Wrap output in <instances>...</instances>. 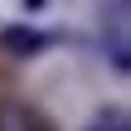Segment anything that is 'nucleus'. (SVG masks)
Here are the masks:
<instances>
[{
    "instance_id": "f257e3e1",
    "label": "nucleus",
    "mask_w": 131,
    "mask_h": 131,
    "mask_svg": "<svg viewBox=\"0 0 131 131\" xmlns=\"http://www.w3.org/2000/svg\"><path fill=\"white\" fill-rule=\"evenodd\" d=\"M102 53L112 73H131V0H107L102 5Z\"/></svg>"
},
{
    "instance_id": "f03ea898",
    "label": "nucleus",
    "mask_w": 131,
    "mask_h": 131,
    "mask_svg": "<svg viewBox=\"0 0 131 131\" xmlns=\"http://www.w3.org/2000/svg\"><path fill=\"white\" fill-rule=\"evenodd\" d=\"M49 44H58V34H49V29H29V24L0 29V49L15 53V58H34V53H44Z\"/></svg>"
},
{
    "instance_id": "7ed1b4c3",
    "label": "nucleus",
    "mask_w": 131,
    "mask_h": 131,
    "mask_svg": "<svg viewBox=\"0 0 131 131\" xmlns=\"http://www.w3.org/2000/svg\"><path fill=\"white\" fill-rule=\"evenodd\" d=\"M0 131H44V126H39V117H34V112L10 107V112H0Z\"/></svg>"
},
{
    "instance_id": "20e7f679",
    "label": "nucleus",
    "mask_w": 131,
    "mask_h": 131,
    "mask_svg": "<svg viewBox=\"0 0 131 131\" xmlns=\"http://www.w3.org/2000/svg\"><path fill=\"white\" fill-rule=\"evenodd\" d=\"M88 131H126V112H122V107H112V112H102Z\"/></svg>"
},
{
    "instance_id": "39448f33",
    "label": "nucleus",
    "mask_w": 131,
    "mask_h": 131,
    "mask_svg": "<svg viewBox=\"0 0 131 131\" xmlns=\"http://www.w3.org/2000/svg\"><path fill=\"white\" fill-rule=\"evenodd\" d=\"M19 5H24L29 15H39V10H44V0H19Z\"/></svg>"
}]
</instances>
